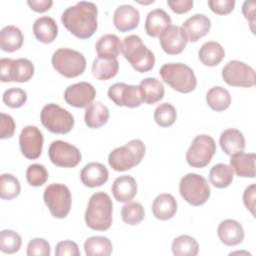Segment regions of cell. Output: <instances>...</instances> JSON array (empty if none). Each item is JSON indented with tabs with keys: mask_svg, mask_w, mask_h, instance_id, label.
Here are the masks:
<instances>
[{
	"mask_svg": "<svg viewBox=\"0 0 256 256\" xmlns=\"http://www.w3.org/2000/svg\"><path fill=\"white\" fill-rule=\"evenodd\" d=\"M98 9L95 3L80 1L65 9L61 16L64 27L79 39H88L97 30Z\"/></svg>",
	"mask_w": 256,
	"mask_h": 256,
	"instance_id": "1",
	"label": "cell"
},
{
	"mask_svg": "<svg viewBox=\"0 0 256 256\" xmlns=\"http://www.w3.org/2000/svg\"><path fill=\"white\" fill-rule=\"evenodd\" d=\"M113 203L110 196L102 191L94 193L85 211L86 225L96 231H106L112 224Z\"/></svg>",
	"mask_w": 256,
	"mask_h": 256,
	"instance_id": "2",
	"label": "cell"
},
{
	"mask_svg": "<svg viewBox=\"0 0 256 256\" xmlns=\"http://www.w3.org/2000/svg\"><path fill=\"white\" fill-rule=\"evenodd\" d=\"M121 52L130 65L140 73H145L154 67L155 56L141 38L137 35H128L123 39Z\"/></svg>",
	"mask_w": 256,
	"mask_h": 256,
	"instance_id": "3",
	"label": "cell"
},
{
	"mask_svg": "<svg viewBox=\"0 0 256 256\" xmlns=\"http://www.w3.org/2000/svg\"><path fill=\"white\" fill-rule=\"evenodd\" d=\"M159 74L166 84L180 93H190L197 86L194 71L184 63H166L160 68Z\"/></svg>",
	"mask_w": 256,
	"mask_h": 256,
	"instance_id": "4",
	"label": "cell"
},
{
	"mask_svg": "<svg viewBox=\"0 0 256 256\" xmlns=\"http://www.w3.org/2000/svg\"><path fill=\"white\" fill-rule=\"evenodd\" d=\"M145 145L140 139H133L112 150L108 156V163L115 171H126L138 165L145 155Z\"/></svg>",
	"mask_w": 256,
	"mask_h": 256,
	"instance_id": "5",
	"label": "cell"
},
{
	"mask_svg": "<svg viewBox=\"0 0 256 256\" xmlns=\"http://www.w3.org/2000/svg\"><path fill=\"white\" fill-rule=\"evenodd\" d=\"M53 68L66 78H75L83 74L86 68V59L82 53L70 48L56 50L51 59Z\"/></svg>",
	"mask_w": 256,
	"mask_h": 256,
	"instance_id": "6",
	"label": "cell"
},
{
	"mask_svg": "<svg viewBox=\"0 0 256 256\" xmlns=\"http://www.w3.org/2000/svg\"><path fill=\"white\" fill-rule=\"evenodd\" d=\"M179 192L182 198L192 206L205 204L211 194L206 178L196 173H188L181 178Z\"/></svg>",
	"mask_w": 256,
	"mask_h": 256,
	"instance_id": "7",
	"label": "cell"
},
{
	"mask_svg": "<svg viewBox=\"0 0 256 256\" xmlns=\"http://www.w3.org/2000/svg\"><path fill=\"white\" fill-rule=\"evenodd\" d=\"M42 125L54 134H66L74 127L73 115L55 103L45 105L40 112Z\"/></svg>",
	"mask_w": 256,
	"mask_h": 256,
	"instance_id": "8",
	"label": "cell"
},
{
	"mask_svg": "<svg viewBox=\"0 0 256 256\" xmlns=\"http://www.w3.org/2000/svg\"><path fill=\"white\" fill-rule=\"evenodd\" d=\"M43 199L53 217L63 219L69 214L72 196L66 185L61 183L49 184L44 190Z\"/></svg>",
	"mask_w": 256,
	"mask_h": 256,
	"instance_id": "9",
	"label": "cell"
},
{
	"mask_svg": "<svg viewBox=\"0 0 256 256\" xmlns=\"http://www.w3.org/2000/svg\"><path fill=\"white\" fill-rule=\"evenodd\" d=\"M216 153V143L214 139L206 134L196 136L186 152L188 165L194 168L207 166Z\"/></svg>",
	"mask_w": 256,
	"mask_h": 256,
	"instance_id": "10",
	"label": "cell"
},
{
	"mask_svg": "<svg viewBox=\"0 0 256 256\" xmlns=\"http://www.w3.org/2000/svg\"><path fill=\"white\" fill-rule=\"evenodd\" d=\"M34 75V65L26 58L0 60V80L2 82L24 83Z\"/></svg>",
	"mask_w": 256,
	"mask_h": 256,
	"instance_id": "11",
	"label": "cell"
},
{
	"mask_svg": "<svg viewBox=\"0 0 256 256\" xmlns=\"http://www.w3.org/2000/svg\"><path fill=\"white\" fill-rule=\"evenodd\" d=\"M222 78L229 86L249 88L255 85V70L242 61L231 60L223 67Z\"/></svg>",
	"mask_w": 256,
	"mask_h": 256,
	"instance_id": "12",
	"label": "cell"
},
{
	"mask_svg": "<svg viewBox=\"0 0 256 256\" xmlns=\"http://www.w3.org/2000/svg\"><path fill=\"white\" fill-rule=\"evenodd\" d=\"M48 155L54 165L64 168L77 166L82 158L81 152L76 146L62 140H55L50 144Z\"/></svg>",
	"mask_w": 256,
	"mask_h": 256,
	"instance_id": "13",
	"label": "cell"
},
{
	"mask_svg": "<svg viewBox=\"0 0 256 256\" xmlns=\"http://www.w3.org/2000/svg\"><path fill=\"white\" fill-rule=\"evenodd\" d=\"M109 99L117 106L136 108L142 104L138 86L125 83H114L108 89Z\"/></svg>",
	"mask_w": 256,
	"mask_h": 256,
	"instance_id": "14",
	"label": "cell"
},
{
	"mask_svg": "<svg viewBox=\"0 0 256 256\" xmlns=\"http://www.w3.org/2000/svg\"><path fill=\"white\" fill-rule=\"evenodd\" d=\"M43 134L33 125L25 126L19 135V146L24 157L30 160L37 159L43 148Z\"/></svg>",
	"mask_w": 256,
	"mask_h": 256,
	"instance_id": "15",
	"label": "cell"
},
{
	"mask_svg": "<svg viewBox=\"0 0 256 256\" xmlns=\"http://www.w3.org/2000/svg\"><path fill=\"white\" fill-rule=\"evenodd\" d=\"M159 42L165 53L177 55L185 49L188 39L182 27L169 25L160 33Z\"/></svg>",
	"mask_w": 256,
	"mask_h": 256,
	"instance_id": "16",
	"label": "cell"
},
{
	"mask_svg": "<svg viewBox=\"0 0 256 256\" xmlns=\"http://www.w3.org/2000/svg\"><path fill=\"white\" fill-rule=\"evenodd\" d=\"M96 90L88 82H79L72 84L64 91V100L67 104L76 108H84L95 99Z\"/></svg>",
	"mask_w": 256,
	"mask_h": 256,
	"instance_id": "17",
	"label": "cell"
},
{
	"mask_svg": "<svg viewBox=\"0 0 256 256\" xmlns=\"http://www.w3.org/2000/svg\"><path fill=\"white\" fill-rule=\"evenodd\" d=\"M140 22V13L130 4H123L116 8L113 14V24L121 32L135 29Z\"/></svg>",
	"mask_w": 256,
	"mask_h": 256,
	"instance_id": "18",
	"label": "cell"
},
{
	"mask_svg": "<svg viewBox=\"0 0 256 256\" xmlns=\"http://www.w3.org/2000/svg\"><path fill=\"white\" fill-rule=\"evenodd\" d=\"M211 28V20L204 14H194L189 17L183 24L182 29L184 30L188 41L196 42L200 38L208 34Z\"/></svg>",
	"mask_w": 256,
	"mask_h": 256,
	"instance_id": "19",
	"label": "cell"
},
{
	"mask_svg": "<svg viewBox=\"0 0 256 256\" xmlns=\"http://www.w3.org/2000/svg\"><path fill=\"white\" fill-rule=\"evenodd\" d=\"M108 177V169L99 162H90L86 164L80 172L81 182L89 188L102 186L107 182Z\"/></svg>",
	"mask_w": 256,
	"mask_h": 256,
	"instance_id": "20",
	"label": "cell"
},
{
	"mask_svg": "<svg viewBox=\"0 0 256 256\" xmlns=\"http://www.w3.org/2000/svg\"><path fill=\"white\" fill-rule=\"evenodd\" d=\"M220 241L226 246H236L240 244L245 236L242 225L234 219L223 220L217 228Z\"/></svg>",
	"mask_w": 256,
	"mask_h": 256,
	"instance_id": "21",
	"label": "cell"
},
{
	"mask_svg": "<svg viewBox=\"0 0 256 256\" xmlns=\"http://www.w3.org/2000/svg\"><path fill=\"white\" fill-rule=\"evenodd\" d=\"M255 153H245L238 152L231 155L230 167L233 172L244 178H254L255 177Z\"/></svg>",
	"mask_w": 256,
	"mask_h": 256,
	"instance_id": "22",
	"label": "cell"
},
{
	"mask_svg": "<svg viewBox=\"0 0 256 256\" xmlns=\"http://www.w3.org/2000/svg\"><path fill=\"white\" fill-rule=\"evenodd\" d=\"M113 197L122 203L132 200L137 194L136 180L130 175H122L117 177L111 187Z\"/></svg>",
	"mask_w": 256,
	"mask_h": 256,
	"instance_id": "23",
	"label": "cell"
},
{
	"mask_svg": "<svg viewBox=\"0 0 256 256\" xmlns=\"http://www.w3.org/2000/svg\"><path fill=\"white\" fill-rule=\"evenodd\" d=\"M177 212V201L173 195L162 193L158 195L152 203V213L154 217L161 221H166L174 217Z\"/></svg>",
	"mask_w": 256,
	"mask_h": 256,
	"instance_id": "24",
	"label": "cell"
},
{
	"mask_svg": "<svg viewBox=\"0 0 256 256\" xmlns=\"http://www.w3.org/2000/svg\"><path fill=\"white\" fill-rule=\"evenodd\" d=\"M142 102L152 105L163 99L165 89L163 83L154 77L143 79L138 85Z\"/></svg>",
	"mask_w": 256,
	"mask_h": 256,
	"instance_id": "25",
	"label": "cell"
},
{
	"mask_svg": "<svg viewBox=\"0 0 256 256\" xmlns=\"http://www.w3.org/2000/svg\"><path fill=\"white\" fill-rule=\"evenodd\" d=\"M219 144L222 151L225 154L231 156L235 153L244 151L245 138L240 130L235 128H228L221 133Z\"/></svg>",
	"mask_w": 256,
	"mask_h": 256,
	"instance_id": "26",
	"label": "cell"
},
{
	"mask_svg": "<svg viewBox=\"0 0 256 256\" xmlns=\"http://www.w3.org/2000/svg\"><path fill=\"white\" fill-rule=\"evenodd\" d=\"M33 33L39 42L45 44L52 43L58 35L56 21L49 16L37 18L33 24Z\"/></svg>",
	"mask_w": 256,
	"mask_h": 256,
	"instance_id": "27",
	"label": "cell"
},
{
	"mask_svg": "<svg viewBox=\"0 0 256 256\" xmlns=\"http://www.w3.org/2000/svg\"><path fill=\"white\" fill-rule=\"evenodd\" d=\"M122 42L115 34H105L101 36L96 44L95 50L99 58L117 59L121 52Z\"/></svg>",
	"mask_w": 256,
	"mask_h": 256,
	"instance_id": "28",
	"label": "cell"
},
{
	"mask_svg": "<svg viewBox=\"0 0 256 256\" xmlns=\"http://www.w3.org/2000/svg\"><path fill=\"white\" fill-rule=\"evenodd\" d=\"M169 25H171V18L168 13L157 8L150 11L145 20V31L151 37H159L160 33Z\"/></svg>",
	"mask_w": 256,
	"mask_h": 256,
	"instance_id": "29",
	"label": "cell"
},
{
	"mask_svg": "<svg viewBox=\"0 0 256 256\" xmlns=\"http://www.w3.org/2000/svg\"><path fill=\"white\" fill-rule=\"evenodd\" d=\"M110 117L109 109L103 103L97 101L86 107L84 114L85 124L92 129H97L104 126Z\"/></svg>",
	"mask_w": 256,
	"mask_h": 256,
	"instance_id": "30",
	"label": "cell"
},
{
	"mask_svg": "<svg viewBox=\"0 0 256 256\" xmlns=\"http://www.w3.org/2000/svg\"><path fill=\"white\" fill-rule=\"evenodd\" d=\"M225 57V50L222 45L216 41L205 42L198 51L200 62L208 67L218 65Z\"/></svg>",
	"mask_w": 256,
	"mask_h": 256,
	"instance_id": "31",
	"label": "cell"
},
{
	"mask_svg": "<svg viewBox=\"0 0 256 256\" xmlns=\"http://www.w3.org/2000/svg\"><path fill=\"white\" fill-rule=\"evenodd\" d=\"M24 36L21 30L13 25L5 26L0 31V47L5 52H14L23 45Z\"/></svg>",
	"mask_w": 256,
	"mask_h": 256,
	"instance_id": "32",
	"label": "cell"
},
{
	"mask_svg": "<svg viewBox=\"0 0 256 256\" xmlns=\"http://www.w3.org/2000/svg\"><path fill=\"white\" fill-rule=\"evenodd\" d=\"M206 102L212 110L224 111L231 104L230 92L221 86H214L207 91Z\"/></svg>",
	"mask_w": 256,
	"mask_h": 256,
	"instance_id": "33",
	"label": "cell"
},
{
	"mask_svg": "<svg viewBox=\"0 0 256 256\" xmlns=\"http://www.w3.org/2000/svg\"><path fill=\"white\" fill-rule=\"evenodd\" d=\"M119 62L117 59H103L97 57L92 64V74L98 80H108L117 75Z\"/></svg>",
	"mask_w": 256,
	"mask_h": 256,
	"instance_id": "34",
	"label": "cell"
},
{
	"mask_svg": "<svg viewBox=\"0 0 256 256\" xmlns=\"http://www.w3.org/2000/svg\"><path fill=\"white\" fill-rule=\"evenodd\" d=\"M84 250L87 256H109L112 253L113 245L105 236H92L86 239Z\"/></svg>",
	"mask_w": 256,
	"mask_h": 256,
	"instance_id": "35",
	"label": "cell"
},
{
	"mask_svg": "<svg viewBox=\"0 0 256 256\" xmlns=\"http://www.w3.org/2000/svg\"><path fill=\"white\" fill-rule=\"evenodd\" d=\"M234 178V172L231 167L224 163L214 165L209 172L210 183L219 189L228 187Z\"/></svg>",
	"mask_w": 256,
	"mask_h": 256,
	"instance_id": "36",
	"label": "cell"
},
{
	"mask_svg": "<svg viewBox=\"0 0 256 256\" xmlns=\"http://www.w3.org/2000/svg\"><path fill=\"white\" fill-rule=\"evenodd\" d=\"M175 256H196L199 252V244L196 239L189 235L176 237L171 245Z\"/></svg>",
	"mask_w": 256,
	"mask_h": 256,
	"instance_id": "37",
	"label": "cell"
},
{
	"mask_svg": "<svg viewBox=\"0 0 256 256\" xmlns=\"http://www.w3.org/2000/svg\"><path fill=\"white\" fill-rule=\"evenodd\" d=\"M21 191L19 180L12 174H2L0 177V197L3 200L16 198Z\"/></svg>",
	"mask_w": 256,
	"mask_h": 256,
	"instance_id": "38",
	"label": "cell"
},
{
	"mask_svg": "<svg viewBox=\"0 0 256 256\" xmlns=\"http://www.w3.org/2000/svg\"><path fill=\"white\" fill-rule=\"evenodd\" d=\"M177 118V112L175 107L168 103H161L154 110V120L160 127H169L173 125Z\"/></svg>",
	"mask_w": 256,
	"mask_h": 256,
	"instance_id": "39",
	"label": "cell"
},
{
	"mask_svg": "<svg viewBox=\"0 0 256 256\" xmlns=\"http://www.w3.org/2000/svg\"><path fill=\"white\" fill-rule=\"evenodd\" d=\"M22 245L21 236L10 229L2 230L0 233V250L5 254H13L20 250Z\"/></svg>",
	"mask_w": 256,
	"mask_h": 256,
	"instance_id": "40",
	"label": "cell"
},
{
	"mask_svg": "<svg viewBox=\"0 0 256 256\" xmlns=\"http://www.w3.org/2000/svg\"><path fill=\"white\" fill-rule=\"evenodd\" d=\"M145 216L143 206L139 202H127L121 209L122 220L131 226L138 225Z\"/></svg>",
	"mask_w": 256,
	"mask_h": 256,
	"instance_id": "41",
	"label": "cell"
},
{
	"mask_svg": "<svg viewBox=\"0 0 256 256\" xmlns=\"http://www.w3.org/2000/svg\"><path fill=\"white\" fill-rule=\"evenodd\" d=\"M26 180L33 187H40L48 180V171L41 164H31L26 170Z\"/></svg>",
	"mask_w": 256,
	"mask_h": 256,
	"instance_id": "42",
	"label": "cell"
},
{
	"mask_svg": "<svg viewBox=\"0 0 256 256\" xmlns=\"http://www.w3.org/2000/svg\"><path fill=\"white\" fill-rule=\"evenodd\" d=\"M3 103L10 108H20L27 101V93L17 87L7 89L2 96Z\"/></svg>",
	"mask_w": 256,
	"mask_h": 256,
	"instance_id": "43",
	"label": "cell"
},
{
	"mask_svg": "<svg viewBox=\"0 0 256 256\" xmlns=\"http://www.w3.org/2000/svg\"><path fill=\"white\" fill-rule=\"evenodd\" d=\"M26 254L28 256H50V244L43 238H34L29 241Z\"/></svg>",
	"mask_w": 256,
	"mask_h": 256,
	"instance_id": "44",
	"label": "cell"
},
{
	"mask_svg": "<svg viewBox=\"0 0 256 256\" xmlns=\"http://www.w3.org/2000/svg\"><path fill=\"white\" fill-rule=\"evenodd\" d=\"M56 256H80V250L76 242L71 240L60 241L55 247Z\"/></svg>",
	"mask_w": 256,
	"mask_h": 256,
	"instance_id": "45",
	"label": "cell"
},
{
	"mask_svg": "<svg viewBox=\"0 0 256 256\" xmlns=\"http://www.w3.org/2000/svg\"><path fill=\"white\" fill-rule=\"evenodd\" d=\"M16 124L14 119L5 113H0V138H11L14 135Z\"/></svg>",
	"mask_w": 256,
	"mask_h": 256,
	"instance_id": "46",
	"label": "cell"
},
{
	"mask_svg": "<svg viewBox=\"0 0 256 256\" xmlns=\"http://www.w3.org/2000/svg\"><path fill=\"white\" fill-rule=\"evenodd\" d=\"M235 3L234 0H209L208 6L218 15H227L233 11Z\"/></svg>",
	"mask_w": 256,
	"mask_h": 256,
	"instance_id": "47",
	"label": "cell"
},
{
	"mask_svg": "<svg viewBox=\"0 0 256 256\" xmlns=\"http://www.w3.org/2000/svg\"><path fill=\"white\" fill-rule=\"evenodd\" d=\"M167 5L177 14H184L189 12L193 7L192 0H167Z\"/></svg>",
	"mask_w": 256,
	"mask_h": 256,
	"instance_id": "48",
	"label": "cell"
},
{
	"mask_svg": "<svg viewBox=\"0 0 256 256\" xmlns=\"http://www.w3.org/2000/svg\"><path fill=\"white\" fill-rule=\"evenodd\" d=\"M255 194H256V185L252 183L248 187H246L243 193V202L246 208L251 212L252 215L255 214Z\"/></svg>",
	"mask_w": 256,
	"mask_h": 256,
	"instance_id": "49",
	"label": "cell"
},
{
	"mask_svg": "<svg viewBox=\"0 0 256 256\" xmlns=\"http://www.w3.org/2000/svg\"><path fill=\"white\" fill-rule=\"evenodd\" d=\"M242 13L245 18L250 22V28L254 32L255 24V1H245L242 5Z\"/></svg>",
	"mask_w": 256,
	"mask_h": 256,
	"instance_id": "50",
	"label": "cell"
},
{
	"mask_svg": "<svg viewBox=\"0 0 256 256\" xmlns=\"http://www.w3.org/2000/svg\"><path fill=\"white\" fill-rule=\"evenodd\" d=\"M27 4L33 11L38 13H43L48 11L51 8V6L53 5V1L52 0H28Z\"/></svg>",
	"mask_w": 256,
	"mask_h": 256,
	"instance_id": "51",
	"label": "cell"
}]
</instances>
